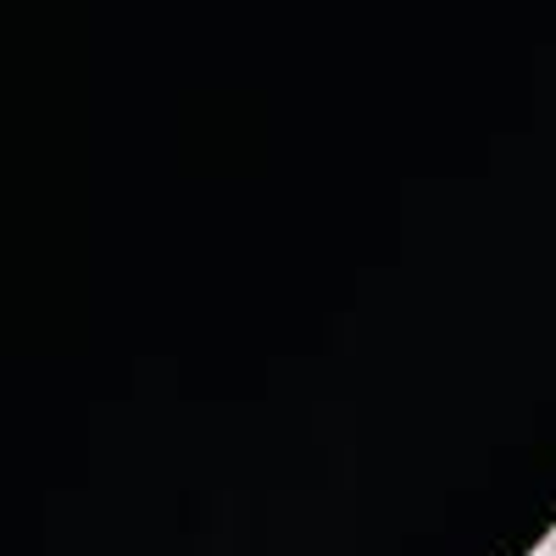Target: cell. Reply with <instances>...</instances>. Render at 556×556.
<instances>
[{"instance_id": "cell-1", "label": "cell", "mask_w": 556, "mask_h": 556, "mask_svg": "<svg viewBox=\"0 0 556 556\" xmlns=\"http://www.w3.org/2000/svg\"><path fill=\"white\" fill-rule=\"evenodd\" d=\"M551 556H556V534H551Z\"/></svg>"}]
</instances>
